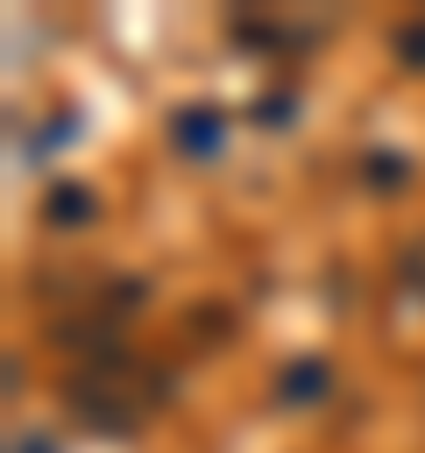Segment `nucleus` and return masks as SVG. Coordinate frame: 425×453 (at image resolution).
I'll return each instance as SVG.
<instances>
[{"label": "nucleus", "instance_id": "3", "mask_svg": "<svg viewBox=\"0 0 425 453\" xmlns=\"http://www.w3.org/2000/svg\"><path fill=\"white\" fill-rule=\"evenodd\" d=\"M326 389H333V361H326V354H298V361L276 375V403H283V411H312Z\"/></svg>", "mask_w": 425, "mask_h": 453}, {"label": "nucleus", "instance_id": "7", "mask_svg": "<svg viewBox=\"0 0 425 453\" xmlns=\"http://www.w3.org/2000/svg\"><path fill=\"white\" fill-rule=\"evenodd\" d=\"M50 219H92V191H71V184H64V191L50 198Z\"/></svg>", "mask_w": 425, "mask_h": 453}, {"label": "nucleus", "instance_id": "8", "mask_svg": "<svg viewBox=\"0 0 425 453\" xmlns=\"http://www.w3.org/2000/svg\"><path fill=\"white\" fill-rule=\"evenodd\" d=\"M7 453H57V446H50L42 432H14V439H7Z\"/></svg>", "mask_w": 425, "mask_h": 453}, {"label": "nucleus", "instance_id": "2", "mask_svg": "<svg viewBox=\"0 0 425 453\" xmlns=\"http://www.w3.org/2000/svg\"><path fill=\"white\" fill-rule=\"evenodd\" d=\"M220 142H227V113H220L212 99H191V106L170 113V149H177L184 163H212Z\"/></svg>", "mask_w": 425, "mask_h": 453}, {"label": "nucleus", "instance_id": "5", "mask_svg": "<svg viewBox=\"0 0 425 453\" xmlns=\"http://www.w3.org/2000/svg\"><path fill=\"white\" fill-rule=\"evenodd\" d=\"M397 290H404V297H425V241H411V248L397 255Z\"/></svg>", "mask_w": 425, "mask_h": 453}, {"label": "nucleus", "instance_id": "1", "mask_svg": "<svg viewBox=\"0 0 425 453\" xmlns=\"http://www.w3.org/2000/svg\"><path fill=\"white\" fill-rule=\"evenodd\" d=\"M156 389H163V375H149L128 347L85 354V368L64 375V403H71V418H85L92 432H135Z\"/></svg>", "mask_w": 425, "mask_h": 453}, {"label": "nucleus", "instance_id": "6", "mask_svg": "<svg viewBox=\"0 0 425 453\" xmlns=\"http://www.w3.org/2000/svg\"><path fill=\"white\" fill-rule=\"evenodd\" d=\"M397 57H404V71H425V14H411L397 28Z\"/></svg>", "mask_w": 425, "mask_h": 453}, {"label": "nucleus", "instance_id": "4", "mask_svg": "<svg viewBox=\"0 0 425 453\" xmlns=\"http://www.w3.org/2000/svg\"><path fill=\"white\" fill-rule=\"evenodd\" d=\"M368 170H375V191H404V170H411V163L390 156V149H375V156H361V177H368Z\"/></svg>", "mask_w": 425, "mask_h": 453}]
</instances>
